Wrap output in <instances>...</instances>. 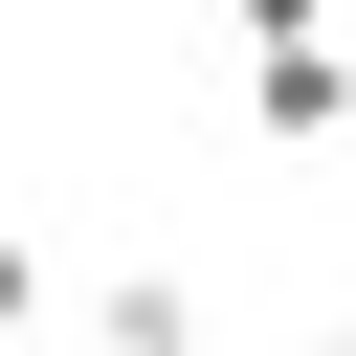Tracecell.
Returning <instances> with one entry per match:
<instances>
[{"label": "cell", "mask_w": 356, "mask_h": 356, "mask_svg": "<svg viewBox=\"0 0 356 356\" xmlns=\"http://www.w3.org/2000/svg\"><path fill=\"white\" fill-rule=\"evenodd\" d=\"M245 134L267 156H334L356 134V44H245Z\"/></svg>", "instance_id": "6da1fadb"}, {"label": "cell", "mask_w": 356, "mask_h": 356, "mask_svg": "<svg viewBox=\"0 0 356 356\" xmlns=\"http://www.w3.org/2000/svg\"><path fill=\"white\" fill-rule=\"evenodd\" d=\"M67 356H200V289L178 267H89L67 289Z\"/></svg>", "instance_id": "7a4b0ae2"}, {"label": "cell", "mask_w": 356, "mask_h": 356, "mask_svg": "<svg viewBox=\"0 0 356 356\" xmlns=\"http://www.w3.org/2000/svg\"><path fill=\"white\" fill-rule=\"evenodd\" d=\"M22 334H67V267H44L22 222H0V356H22Z\"/></svg>", "instance_id": "3957f363"}, {"label": "cell", "mask_w": 356, "mask_h": 356, "mask_svg": "<svg viewBox=\"0 0 356 356\" xmlns=\"http://www.w3.org/2000/svg\"><path fill=\"white\" fill-rule=\"evenodd\" d=\"M222 22H245V44H334V0H222Z\"/></svg>", "instance_id": "277c9868"}, {"label": "cell", "mask_w": 356, "mask_h": 356, "mask_svg": "<svg viewBox=\"0 0 356 356\" xmlns=\"http://www.w3.org/2000/svg\"><path fill=\"white\" fill-rule=\"evenodd\" d=\"M312 356H356V334H312Z\"/></svg>", "instance_id": "5b68a950"}, {"label": "cell", "mask_w": 356, "mask_h": 356, "mask_svg": "<svg viewBox=\"0 0 356 356\" xmlns=\"http://www.w3.org/2000/svg\"><path fill=\"white\" fill-rule=\"evenodd\" d=\"M334 44H356V0H334Z\"/></svg>", "instance_id": "8992f818"}]
</instances>
